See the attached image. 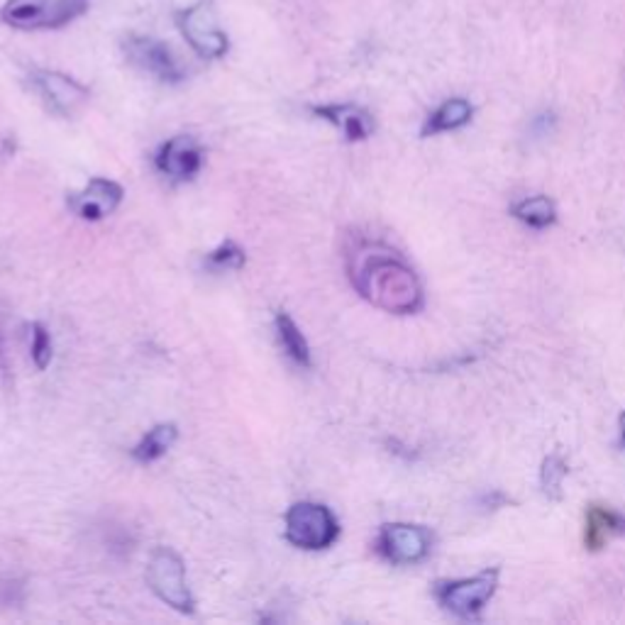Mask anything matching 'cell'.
<instances>
[{
    "instance_id": "obj_14",
    "label": "cell",
    "mask_w": 625,
    "mask_h": 625,
    "mask_svg": "<svg viewBox=\"0 0 625 625\" xmlns=\"http://www.w3.org/2000/svg\"><path fill=\"white\" fill-rule=\"evenodd\" d=\"M474 116V107L469 100L465 98H449L445 100L442 106L428 117V123L423 127V137H430V134L440 133H452V130H459L465 127Z\"/></svg>"
},
{
    "instance_id": "obj_7",
    "label": "cell",
    "mask_w": 625,
    "mask_h": 625,
    "mask_svg": "<svg viewBox=\"0 0 625 625\" xmlns=\"http://www.w3.org/2000/svg\"><path fill=\"white\" fill-rule=\"evenodd\" d=\"M127 62L134 69H140L147 76L161 81V83H181L186 79V66L179 62V56L171 52L169 45H164L152 37L130 35L123 42Z\"/></svg>"
},
{
    "instance_id": "obj_4",
    "label": "cell",
    "mask_w": 625,
    "mask_h": 625,
    "mask_svg": "<svg viewBox=\"0 0 625 625\" xmlns=\"http://www.w3.org/2000/svg\"><path fill=\"white\" fill-rule=\"evenodd\" d=\"M147 584L159 596V601H164L174 611L186 613V616L196 611V601L188 589L186 564L169 547H159L152 552L147 564Z\"/></svg>"
},
{
    "instance_id": "obj_11",
    "label": "cell",
    "mask_w": 625,
    "mask_h": 625,
    "mask_svg": "<svg viewBox=\"0 0 625 625\" xmlns=\"http://www.w3.org/2000/svg\"><path fill=\"white\" fill-rule=\"evenodd\" d=\"M125 191L120 184L110 179H90L86 186L66 198V206L79 215L81 220L98 223L110 213H116L117 206L123 203Z\"/></svg>"
},
{
    "instance_id": "obj_9",
    "label": "cell",
    "mask_w": 625,
    "mask_h": 625,
    "mask_svg": "<svg viewBox=\"0 0 625 625\" xmlns=\"http://www.w3.org/2000/svg\"><path fill=\"white\" fill-rule=\"evenodd\" d=\"M32 86L42 96L45 106L59 117H73L89 103V89L62 72H35Z\"/></svg>"
},
{
    "instance_id": "obj_17",
    "label": "cell",
    "mask_w": 625,
    "mask_h": 625,
    "mask_svg": "<svg viewBox=\"0 0 625 625\" xmlns=\"http://www.w3.org/2000/svg\"><path fill=\"white\" fill-rule=\"evenodd\" d=\"M513 215L533 230H545L557 220L554 203L547 196H530L513 206Z\"/></svg>"
},
{
    "instance_id": "obj_5",
    "label": "cell",
    "mask_w": 625,
    "mask_h": 625,
    "mask_svg": "<svg viewBox=\"0 0 625 625\" xmlns=\"http://www.w3.org/2000/svg\"><path fill=\"white\" fill-rule=\"evenodd\" d=\"M499 569H484V572L474 574L469 579H449L438 581L435 584V599L440 601V606L447 608L449 613H455L467 621H476L482 616L484 606L492 601L499 586Z\"/></svg>"
},
{
    "instance_id": "obj_3",
    "label": "cell",
    "mask_w": 625,
    "mask_h": 625,
    "mask_svg": "<svg viewBox=\"0 0 625 625\" xmlns=\"http://www.w3.org/2000/svg\"><path fill=\"white\" fill-rule=\"evenodd\" d=\"M89 0H8L0 8V20L13 30H59L81 18Z\"/></svg>"
},
{
    "instance_id": "obj_16",
    "label": "cell",
    "mask_w": 625,
    "mask_h": 625,
    "mask_svg": "<svg viewBox=\"0 0 625 625\" xmlns=\"http://www.w3.org/2000/svg\"><path fill=\"white\" fill-rule=\"evenodd\" d=\"M274 328H277V338L281 349L287 352L288 357L294 359L295 364L308 369V366L312 364L311 347H308V339L304 338V332L298 330L294 318L287 315V312H278L277 321H274Z\"/></svg>"
},
{
    "instance_id": "obj_10",
    "label": "cell",
    "mask_w": 625,
    "mask_h": 625,
    "mask_svg": "<svg viewBox=\"0 0 625 625\" xmlns=\"http://www.w3.org/2000/svg\"><path fill=\"white\" fill-rule=\"evenodd\" d=\"M203 147L198 144V140L188 137V134H179L171 137L169 142H164L157 152V169L167 176V179L184 184V181L196 179L201 169H203Z\"/></svg>"
},
{
    "instance_id": "obj_21",
    "label": "cell",
    "mask_w": 625,
    "mask_h": 625,
    "mask_svg": "<svg viewBox=\"0 0 625 625\" xmlns=\"http://www.w3.org/2000/svg\"><path fill=\"white\" fill-rule=\"evenodd\" d=\"M618 430H621V449H625V411L618 418Z\"/></svg>"
},
{
    "instance_id": "obj_2",
    "label": "cell",
    "mask_w": 625,
    "mask_h": 625,
    "mask_svg": "<svg viewBox=\"0 0 625 625\" xmlns=\"http://www.w3.org/2000/svg\"><path fill=\"white\" fill-rule=\"evenodd\" d=\"M284 535L298 550L321 552L338 543L339 523L328 506L315 501H298L287 510Z\"/></svg>"
},
{
    "instance_id": "obj_1",
    "label": "cell",
    "mask_w": 625,
    "mask_h": 625,
    "mask_svg": "<svg viewBox=\"0 0 625 625\" xmlns=\"http://www.w3.org/2000/svg\"><path fill=\"white\" fill-rule=\"evenodd\" d=\"M352 284L369 304L396 315H411L423 308L418 277L396 252L381 244H364L352 254Z\"/></svg>"
},
{
    "instance_id": "obj_6",
    "label": "cell",
    "mask_w": 625,
    "mask_h": 625,
    "mask_svg": "<svg viewBox=\"0 0 625 625\" xmlns=\"http://www.w3.org/2000/svg\"><path fill=\"white\" fill-rule=\"evenodd\" d=\"M176 22H179L184 39H186L188 45H191V49H193L201 59L215 62V59H223L225 54H227L230 39L225 35L213 3L201 0L196 5L181 10Z\"/></svg>"
},
{
    "instance_id": "obj_8",
    "label": "cell",
    "mask_w": 625,
    "mask_h": 625,
    "mask_svg": "<svg viewBox=\"0 0 625 625\" xmlns=\"http://www.w3.org/2000/svg\"><path fill=\"white\" fill-rule=\"evenodd\" d=\"M432 537L425 527L411 523H389L381 527L376 550L391 564H418L430 554Z\"/></svg>"
},
{
    "instance_id": "obj_13",
    "label": "cell",
    "mask_w": 625,
    "mask_h": 625,
    "mask_svg": "<svg viewBox=\"0 0 625 625\" xmlns=\"http://www.w3.org/2000/svg\"><path fill=\"white\" fill-rule=\"evenodd\" d=\"M616 533H625V516H618L604 506H591L586 513V530H584V543L591 552L604 550L608 537Z\"/></svg>"
},
{
    "instance_id": "obj_15",
    "label": "cell",
    "mask_w": 625,
    "mask_h": 625,
    "mask_svg": "<svg viewBox=\"0 0 625 625\" xmlns=\"http://www.w3.org/2000/svg\"><path fill=\"white\" fill-rule=\"evenodd\" d=\"M176 438H179V430L174 423H159L152 430H147V435L134 445L133 457L140 465H152L169 452Z\"/></svg>"
},
{
    "instance_id": "obj_18",
    "label": "cell",
    "mask_w": 625,
    "mask_h": 625,
    "mask_svg": "<svg viewBox=\"0 0 625 625\" xmlns=\"http://www.w3.org/2000/svg\"><path fill=\"white\" fill-rule=\"evenodd\" d=\"M244 261H247L244 250H242L237 242L227 240L208 254L206 264L213 271H237V269L244 267Z\"/></svg>"
},
{
    "instance_id": "obj_19",
    "label": "cell",
    "mask_w": 625,
    "mask_h": 625,
    "mask_svg": "<svg viewBox=\"0 0 625 625\" xmlns=\"http://www.w3.org/2000/svg\"><path fill=\"white\" fill-rule=\"evenodd\" d=\"M569 474V467L560 455H550L543 462V472H540V482H543V492L550 499H560L562 496V482L564 476Z\"/></svg>"
},
{
    "instance_id": "obj_20",
    "label": "cell",
    "mask_w": 625,
    "mask_h": 625,
    "mask_svg": "<svg viewBox=\"0 0 625 625\" xmlns=\"http://www.w3.org/2000/svg\"><path fill=\"white\" fill-rule=\"evenodd\" d=\"M30 330V357L37 369H47L52 362V338L42 322H32Z\"/></svg>"
},
{
    "instance_id": "obj_12",
    "label": "cell",
    "mask_w": 625,
    "mask_h": 625,
    "mask_svg": "<svg viewBox=\"0 0 625 625\" xmlns=\"http://www.w3.org/2000/svg\"><path fill=\"white\" fill-rule=\"evenodd\" d=\"M312 113L322 120H328L345 134L347 142H364L374 133V117L364 107L352 103H335V106H315Z\"/></svg>"
}]
</instances>
